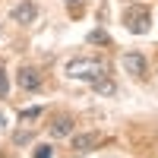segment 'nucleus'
Masks as SVG:
<instances>
[{"mask_svg": "<svg viewBox=\"0 0 158 158\" xmlns=\"http://www.w3.org/2000/svg\"><path fill=\"white\" fill-rule=\"evenodd\" d=\"M13 139H16V142H19V146H22V142H29V139H32V130H19V133H16V136H13Z\"/></svg>", "mask_w": 158, "mask_h": 158, "instance_id": "nucleus-14", "label": "nucleus"}, {"mask_svg": "<svg viewBox=\"0 0 158 158\" xmlns=\"http://www.w3.org/2000/svg\"><path fill=\"white\" fill-rule=\"evenodd\" d=\"M16 79H19V85H22L25 92H35L38 85H41V76H38V70H32V67H22V70L16 73Z\"/></svg>", "mask_w": 158, "mask_h": 158, "instance_id": "nucleus-6", "label": "nucleus"}, {"mask_svg": "<svg viewBox=\"0 0 158 158\" xmlns=\"http://www.w3.org/2000/svg\"><path fill=\"white\" fill-rule=\"evenodd\" d=\"M101 142H104V136L98 130H89V133H76L73 136V149L76 152H92L95 146H101Z\"/></svg>", "mask_w": 158, "mask_h": 158, "instance_id": "nucleus-3", "label": "nucleus"}, {"mask_svg": "<svg viewBox=\"0 0 158 158\" xmlns=\"http://www.w3.org/2000/svg\"><path fill=\"white\" fill-rule=\"evenodd\" d=\"M67 10H70L73 19H79V16H82V10H85V0H67Z\"/></svg>", "mask_w": 158, "mask_h": 158, "instance_id": "nucleus-10", "label": "nucleus"}, {"mask_svg": "<svg viewBox=\"0 0 158 158\" xmlns=\"http://www.w3.org/2000/svg\"><path fill=\"white\" fill-rule=\"evenodd\" d=\"M38 117H41V108H29V111H22V114H19V120H22V123H29V120H38Z\"/></svg>", "mask_w": 158, "mask_h": 158, "instance_id": "nucleus-11", "label": "nucleus"}, {"mask_svg": "<svg viewBox=\"0 0 158 158\" xmlns=\"http://www.w3.org/2000/svg\"><path fill=\"white\" fill-rule=\"evenodd\" d=\"M123 70L133 73L136 79H142V76H146V70H149V63H146V57H142V54L130 51V54H123Z\"/></svg>", "mask_w": 158, "mask_h": 158, "instance_id": "nucleus-5", "label": "nucleus"}, {"mask_svg": "<svg viewBox=\"0 0 158 158\" xmlns=\"http://www.w3.org/2000/svg\"><path fill=\"white\" fill-rule=\"evenodd\" d=\"M104 73H108V63L98 60V57H76V60L67 63V76L85 79V82H95V79L104 76Z\"/></svg>", "mask_w": 158, "mask_h": 158, "instance_id": "nucleus-1", "label": "nucleus"}, {"mask_svg": "<svg viewBox=\"0 0 158 158\" xmlns=\"http://www.w3.org/2000/svg\"><path fill=\"white\" fill-rule=\"evenodd\" d=\"M73 117H67V114H63V117H57V120L54 123H51L48 130H51V136H54V139H63V136H73Z\"/></svg>", "mask_w": 158, "mask_h": 158, "instance_id": "nucleus-7", "label": "nucleus"}, {"mask_svg": "<svg viewBox=\"0 0 158 158\" xmlns=\"http://www.w3.org/2000/svg\"><path fill=\"white\" fill-rule=\"evenodd\" d=\"M92 89H95L98 95H117V82H114V79H108V73L98 76L95 82H92Z\"/></svg>", "mask_w": 158, "mask_h": 158, "instance_id": "nucleus-8", "label": "nucleus"}, {"mask_svg": "<svg viewBox=\"0 0 158 158\" xmlns=\"http://www.w3.org/2000/svg\"><path fill=\"white\" fill-rule=\"evenodd\" d=\"M35 16H38V6L32 3V0H22V3L13 6V22H19V25L35 22Z\"/></svg>", "mask_w": 158, "mask_h": 158, "instance_id": "nucleus-4", "label": "nucleus"}, {"mask_svg": "<svg viewBox=\"0 0 158 158\" xmlns=\"http://www.w3.org/2000/svg\"><path fill=\"white\" fill-rule=\"evenodd\" d=\"M3 123H6V117H3V111H0V127H3Z\"/></svg>", "mask_w": 158, "mask_h": 158, "instance_id": "nucleus-15", "label": "nucleus"}, {"mask_svg": "<svg viewBox=\"0 0 158 158\" xmlns=\"http://www.w3.org/2000/svg\"><path fill=\"white\" fill-rule=\"evenodd\" d=\"M89 41H92V44H111V35L104 32V29H95V32L89 35Z\"/></svg>", "mask_w": 158, "mask_h": 158, "instance_id": "nucleus-9", "label": "nucleus"}, {"mask_svg": "<svg viewBox=\"0 0 158 158\" xmlns=\"http://www.w3.org/2000/svg\"><path fill=\"white\" fill-rule=\"evenodd\" d=\"M35 158H54V149H51V146H38L35 149Z\"/></svg>", "mask_w": 158, "mask_h": 158, "instance_id": "nucleus-13", "label": "nucleus"}, {"mask_svg": "<svg viewBox=\"0 0 158 158\" xmlns=\"http://www.w3.org/2000/svg\"><path fill=\"white\" fill-rule=\"evenodd\" d=\"M127 3H139V0H127Z\"/></svg>", "mask_w": 158, "mask_h": 158, "instance_id": "nucleus-16", "label": "nucleus"}, {"mask_svg": "<svg viewBox=\"0 0 158 158\" xmlns=\"http://www.w3.org/2000/svg\"><path fill=\"white\" fill-rule=\"evenodd\" d=\"M123 25H127V32H133V35H146L149 25H152V13H149V6L130 3V6L123 10Z\"/></svg>", "mask_w": 158, "mask_h": 158, "instance_id": "nucleus-2", "label": "nucleus"}, {"mask_svg": "<svg viewBox=\"0 0 158 158\" xmlns=\"http://www.w3.org/2000/svg\"><path fill=\"white\" fill-rule=\"evenodd\" d=\"M6 92H10V79H6L3 67H0V98H6Z\"/></svg>", "mask_w": 158, "mask_h": 158, "instance_id": "nucleus-12", "label": "nucleus"}]
</instances>
